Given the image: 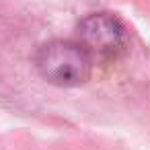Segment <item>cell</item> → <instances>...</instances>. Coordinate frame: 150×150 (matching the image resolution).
<instances>
[{"label": "cell", "instance_id": "cell-1", "mask_svg": "<svg viewBox=\"0 0 150 150\" xmlns=\"http://www.w3.org/2000/svg\"><path fill=\"white\" fill-rule=\"evenodd\" d=\"M35 68L43 80L56 86H80L91 78L93 60L78 41L52 39L35 54Z\"/></svg>", "mask_w": 150, "mask_h": 150}, {"label": "cell", "instance_id": "cell-2", "mask_svg": "<svg viewBox=\"0 0 150 150\" xmlns=\"http://www.w3.org/2000/svg\"><path fill=\"white\" fill-rule=\"evenodd\" d=\"M78 43L93 64H109L125 52L127 31L117 17L97 13L78 23Z\"/></svg>", "mask_w": 150, "mask_h": 150}]
</instances>
